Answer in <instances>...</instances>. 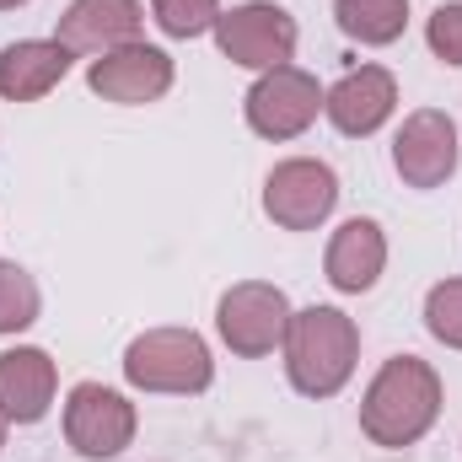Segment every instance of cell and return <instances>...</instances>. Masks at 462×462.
Listing matches in <instances>:
<instances>
[{
	"mask_svg": "<svg viewBox=\"0 0 462 462\" xmlns=\"http://www.w3.org/2000/svg\"><path fill=\"white\" fill-rule=\"evenodd\" d=\"M441 371L420 355H393L382 360V371L371 376L365 398H360V430L371 436V447H414L436 430L441 420Z\"/></svg>",
	"mask_w": 462,
	"mask_h": 462,
	"instance_id": "1",
	"label": "cell"
},
{
	"mask_svg": "<svg viewBox=\"0 0 462 462\" xmlns=\"http://www.w3.org/2000/svg\"><path fill=\"white\" fill-rule=\"evenodd\" d=\"M285 376L301 398H334L345 393L360 360V328L339 307H301L285 328Z\"/></svg>",
	"mask_w": 462,
	"mask_h": 462,
	"instance_id": "2",
	"label": "cell"
},
{
	"mask_svg": "<svg viewBox=\"0 0 462 462\" xmlns=\"http://www.w3.org/2000/svg\"><path fill=\"white\" fill-rule=\"evenodd\" d=\"M124 382L140 393L194 398L216 382V360L194 328H145L124 349Z\"/></svg>",
	"mask_w": 462,
	"mask_h": 462,
	"instance_id": "3",
	"label": "cell"
},
{
	"mask_svg": "<svg viewBox=\"0 0 462 462\" xmlns=\"http://www.w3.org/2000/svg\"><path fill=\"white\" fill-rule=\"evenodd\" d=\"M296 38H301L296 16L285 5H274V0H242V5L216 16L221 54L231 65H242V70H258V76L291 65L296 60Z\"/></svg>",
	"mask_w": 462,
	"mask_h": 462,
	"instance_id": "4",
	"label": "cell"
},
{
	"mask_svg": "<svg viewBox=\"0 0 462 462\" xmlns=\"http://www.w3.org/2000/svg\"><path fill=\"white\" fill-rule=\"evenodd\" d=\"M285 328H291V301L269 280H242V285H231L226 296L216 301V334L242 360L274 355L285 345Z\"/></svg>",
	"mask_w": 462,
	"mask_h": 462,
	"instance_id": "5",
	"label": "cell"
},
{
	"mask_svg": "<svg viewBox=\"0 0 462 462\" xmlns=\"http://www.w3.org/2000/svg\"><path fill=\"white\" fill-rule=\"evenodd\" d=\"M242 114H247V129L258 140H296V134H307L318 124V114H323V87H318L312 70L280 65V70H263L247 87Z\"/></svg>",
	"mask_w": 462,
	"mask_h": 462,
	"instance_id": "6",
	"label": "cell"
},
{
	"mask_svg": "<svg viewBox=\"0 0 462 462\" xmlns=\"http://www.w3.org/2000/svg\"><path fill=\"white\" fill-rule=\"evenodd\" d=\"M134 430H140V414L118 387H103V382H76L70 387V398H65V441L76 447V457L87 462L118 457V452H129Z\"/></svg>",
	"mask_w": 462,
	"mask_h": 462,
	"instance_id": "7",
	"label": "cell"
},
{
	"mask_svg": "<svg viewBox=\"0 0 462 462\" xmlns=\"http://www.w3.org/2000/svg\"><path fill=\"white\" fill-rule=\"evenodd\" d=\"M339 205V172L318 156H291L263 178V216L285 231H318Z\"/></svg>",
	"mask_w": 462,
	"mask_h": 462,
	"instance_id": "8",
	"label": "cell"
},
{
	"mask_svg": "<svg viewBox=\"0 0 462 462\" xmlns=\"http://www.w3.org/2000/svg\"><path fill=\"white\" fill-rule=\"evenodd\" d=\"M172 54L156 49V43H124L114 54L92 60L87 65V87L103 97V103H118V108H140V103H156L172 92Z\"/></svg>",
	"mask_w": 462,
	"mask_h": 462,
	"instance_id": "9",
	"label": "cell"
},
{
	"mask_svg": "<svg viewBox=\"0 0 462 462\" xmlns=\"http://www.w3.org/2000/svg\"><path fill=\"white\" fill-rule=\"evenodd\" d=\"M462 162L457 145V124L441 108H420V114L403 118L398 140H393V167L409 189H441Z\"/></svg>",
	"mask_w": 462,
	"mask_h": 462,
	"instance_id": "10",
	"label": "cell"
},
{
	"mask_svg": "<svg viewBox=\"0 0 462 462\" xmlns=\"http://www.w3.org/2000/svg\"><path fill=\"white\" fill-rule=\"evenodd\" d=\"M393 108H398V81H393L387 65H360V70L339 76V81L323 92V114H328V124H334L345 140L376 134V129L393 118Z\"/></svg>",
	"mask_w": 462,
	"mask_h": 462,
	"instance_id": "11",
	"label": "cell"
},
{
	"mask_svg": "<svg viewBox=\"0 0 462 462\" xmlns=\"http://www.w3.org/2000/svg\"><path fill=\"white\" fill-rule=\"evenodd\" d=\"M140 27H145V5L140 0H70L54 38L70 49V54H114L124 43H140Z\"/></svg>",
	"mask_w": 462,
	"mask_h": 462,
	"instance_id": "12",
	"label": "cell"
},
{
	"mask_svg": "<svg viewBox=\"0 0 462 462\" xmlns=\"http://www.w3.org/2000/svg\"><path fill=\"white\" fill-rule=\"evenodd\" d=\"M54 393H60V371L49 349L16 345L0 355V414L11 425H38L54 409Z\"/></svg>",
	"mask_w": 462,
	"mask_h": 462,
	"instance_id": "13",
	"label": "cell"
},
{
	"mask_svg": "<svg viewBox=\"0 0 462 462\" xmlns=\"http://www.w3.org/2000/svg\"><path fill=\"white\" fill-rule=\"evenodd\" d=\"M323 269H328V285L339 296H365L382 269H387V231L376 226L371 216H355L328 236V253H323Z\"/></svg>",
	"mask_w": 462,
	"mask_h": 462,
	"instance_id": "14",
	"label": "cell"
},
{
	"mask_svg": "<svg viewBox=\"0 0 462 462\" xmlns=\"http://www.w3.org/2000/svg\"><path fill=\"white\" fill-rule=\"evenodd\" d=\"M70 49L60 38H22L0 49V97L5 103H38L70 76Z\"/></svg>",
	"mask_w": 462,
	"mask_h": 462,
	"instance_id": "15",
	"label": "cell"
},
{
	"mask_svg": "<svg viewBox=\"0 0 462 462\" xmlns=\"http://www.w3.org/2000/svg\"><path fill=\"white\" fill-rule=\"evenodd\" d=\"M334 22H339V32L355 38V43L387 49L409 27V0H334Z\"/></svg>",
	"mask_w": 462,
	"mask_h": 462,
	"instance_id": "16",
	"label": "cell"
},
{
	"mask_svg": "<svg viewBox=\"0 0 462 462\" xmlns=\"http://www.w3.org/2000/svg\"><path fill=\"white\" fill-rule=\"evenodd\" d=\"M38 307H43L38 280H32L16 258H0V339L27 334V328L38 323Z\"/></svg>",
	"mask_w": 462,
	"mask_h": 462,
	"instance_id": "17",
	"label": "cell"
},
{
	"mask_svg": "<svg viewBox=\"0 0 462 462\" xmlns=\"http://www.w3.org/2000/svg\"><path fill=\"white\" fill-rule=\"evenodd\" d=\"M151 16L167 38H199V32H216L221 0H151Z\"/></svg>",
	"mask_w": 462,
	"mask_h": 462,
	"instance_id": "18",
	"label": "cell"
},
{
	"mask_svg": "<svg viewBox=\"0 0 462 462\" xmlns=\"http://www.w3.org/2000/svg\"><path fill=\"white\" fill-rule=\"evenodd\" d=\"M425 328L447 349H462V280H441L425 296Z\"/></svg>",
	"mask_w": 462,
	"mask_h": 462,
	"instance_id": "19",
	"label": "cell"
},
{
	"mask_svg": "<svg viewBox=\"0 0 462 462\" xmlns=\"http://www.w3.org/2000/svg\"><path fill=\"white\" fill-rule=\"evenodd\" d=\"M425 43H430L436 60H447V65H457L462 70V0H441V5L430 11V22H425Z\"/></svg>",
	"mask_w": 462,
	"mask_h": 462,
	"instance_id": "20",
	"label": "cell"
},
{
	"mask_svg": "<svg viewBox=\"0 0 462 462\" xmlns=\"http://www.w3.org/2000/svg\"><path fill=\"white\" fill-rule=\"evenodd\" d=\"M5 425H11V420H5V414H0V452H5Z\"/></svg>",
	"mask_w": 462,
	"mask_h": 462,
	"instance_id": "21",
	"label": "cell"
},
{
	"mask_svg": "<svg viewBox=\"0 0 462 462\" xmlns=\"http://www.w3.org/2000/svg\"><path fill=\"white\" fill-rule=\"evenodd\" d=\"M16 5H27V0H0V11H16Z\"/></svg>",
	"mask_w": 462,
	"mask_h": 462,
	"instance_id": "22",
	"label": "cell"
}]
</instances>
